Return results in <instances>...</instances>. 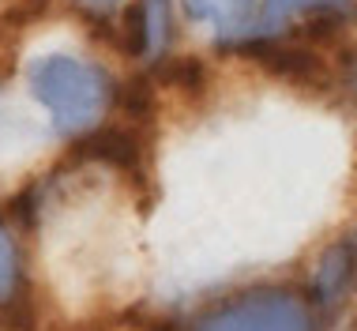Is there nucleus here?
<instances>
[{
	"mask_svg": "<svg viewBox=\"0 0 357 331\" xmlns=\"http://www.w3.org/2000/svg\"><path fill=\"white\" fill-rule=\"evenodd\" d=\"M26 83H31L34 98L50 110L56 132H64V135L94 128L113 102L109 75L98 64L75 61L68 53L38 57L26 68Z\"/></svg>",
	"mask_w": 357,
	"mask_h": 331,
	"instance_id": "f257e3e1",
	"label": "nucleus"
},
{
	"mask_svg": "<svg viewBox=\"0 0 357 331\" xmlns=\"http://www.w3.org/2000/svg\"><path fill=\"white\" fill-rule=\"evenodd\" d=\"M192 331H316L312 313L297 294L286 290H259L234 297L196 320Z\"/></svg>",
	"mask_w": 357,
	"mask_h": 331,
	"instance_id": "f03ea898",
	"label": "nucleus"
},
{
	"mask_svg": "<svg viewBox=\"0 0 357 331\" xmlns=\"http://www.w3.org/2000/svg\"><path fill=\"white\" fill-rule=\"evenodd\" d=\"M241 53L248 57L256 68H264L267 75L282 80L301 91H327L331 87V68L312 45L282 42V38H259V42H245Z\"/></svg>",
	"mask_w": 357,
	"mask_h": 331,
	"instance_id": "7ed1b4c3",
	"label": "nucleus"
},
{
	"mask_svg": "<svg viewBox=\"0 0 357 331\" xmlns=\"http://www.w3.org/2000/svg\"><path fill=\"white\" fill-rule=\"evenodd\" d=\"M143 154H147V143H143V132L132 128V124L94 128L79 143V159L105 162V166H113V170H121V173H132V177L143 173Z\"/></svg>",
	"mask_w": 357,
	"mask_h": 331,
	"instance_id": "20e7f679",
	"label": "nucleus"
},
{
	"mask_svg": "<svg viewBox=\"0 0 357 331\" xmlns=\"http://www.w3.org/2000/svg\"><path fill=\"white\" fill-rule=\"evenodd\" d=\"M181 4H185V15L192 23L215 27L226 38L252 27V15H256V0H181Z\"/></svg>",
	"mask_w": 357,
	"mask_h": 331,
	"instance_id": "39448f33",
	"label": "nucleus"
},
{
	"mask_svg": "<svg viewBox=\"0 0 357 331\" xmlns=\"http://www.w3.org/2000/svg\"><path fill=\"white\" fill-rule=\"evenodd\" d=\"M350 271H354V256H350V245H346V241L324 252L320 271H316V294H320L324 305L342 301L346 286H350Z\"/></svg>",
	"mask_w": 357,
	"mask_h": 331,
	"instance_id": "423d86ee",
	"label": "nucleus"
},
{
	"mask_svg": "<svg viewBox=\"0 0 357 331\" xmlns=\"http://www.w3.org/2000/svg\"><path fill=\"white\" fill-rule=\"evenodd\" d=\"M136 23H139V53L154 57L166 45L169 34V0H143L136 8Z\"/></svg>",
	"mask_w": 357,
	"mask_h": 331,
	"instance_id": "0eeeda50",
	"label": "nucleus"
},
{
	"mask_svg": "<svg viewBox=\"0 0 357 331\" xmlns=\"http://www.w3.org/2000/svg\"><path fill=\"white\" fill-rule=\"evenodd\" d=\"M324 8H346V0H264V23H282L297 12H324Z\"/></svg>",
	"mask_w": 357,
	"mask_h": 331,
	"instance_id": "6e6552de",
	"label": "nucleus"
},
{
	"mask_svg": "<svg viewBox=\"0 0 357 331\" xmlns=\"http://www.w3.org/2000/svg\"><path fill=\"white\" fill-rule=\"evenodd\" d=\"M15 282H19V267H15V245L12 237L0 226V305L15 294Z\"/></svg>",
	"mask_w": 357,
	"mask_h": 331,
	"instance_id": "1a4fd4ad",
	"label": "nucleus"
},
{
	"mask_svg": "<svg viewBox=\"0 0 357 331\" xmlns=\"http://www.w3.org/2000/svg\"><path fill=\"white\" fill-rule=\"evenodd\" d=\"M79 4H86V8H113V4H121V0H79Z\"/></svg>",
	"mask_w": 357,
	"mask_h": 331,
	"instance_id": "9d476101",
	"label": "nucleus"
}]
</instances>
